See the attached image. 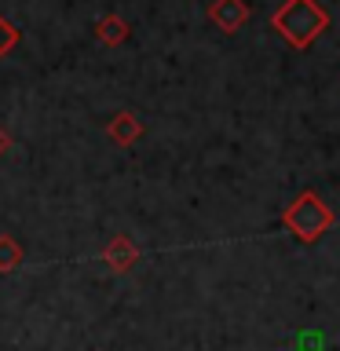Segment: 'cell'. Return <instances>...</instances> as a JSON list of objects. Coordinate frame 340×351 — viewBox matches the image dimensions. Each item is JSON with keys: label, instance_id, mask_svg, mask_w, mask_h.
<instances>
[{"label": "cell", "instance_id": "cell-3", "mask_svg": "<svg viewBox=\"0 0 340 351\" xmlns=\"http://www.w3.org/2000/svg\"><path fill=\"white\" fill-rule=\"evenodd\" d=\"M103 263H106L114 274H128V271L139 263V245H136L128 234H114V238L103 245Z\"/></svg>", "mask_w": 340, "mask_h": 351}, {"label": "cell", "instance_id": "cell-7", "mask_svg": "<svg viewBox=\"0 0 340 351\" xmlns=\"http://www.w3.org/2000/svg\"><path fill=\"white\" fill-rule=\"evenodd\" d=\"M22 260H26V252H22V245L11 234H0V274L8 271H19Z\"/></svg>", "mask_w": 340, "mask_h": 351}, {"label": "cell", "instance_id": "cell-6", "mask_svg": "<svg viewBox=\"0 0 340 351\" xmlns=\"http://www.w3.org/2000/svg\"><path fill=\"white\" fill-rule=\"evenodd\" d=\"M95 40L106 44V48H117V44H125V40H128V22L121 19V15L99 19V22H95Z\"/></svg>", "mask_w": 340, "mask_h": 351}, {"label": "cell", "instance_id": "cell-5", "mask_svg": "<svg viewBox=\"0 0 340 351\" xmlns=\"http://www.w3.org/2000/svg\"><path fill=\"white\" fill-rule=\"evenodd\" d=\"M143 132H147V125H143L132 110H121V114H114V117H110V125H106V136L114 139L117 147H132V143H139Z\"/></svg>", "mask_w": 340, "mask_h": 351}, {"label": "cell", "instance_id": "cell-1", "mask_svg": "<svg viewBox=\"0 0 340 351\" xmlns=\"http://www.w3.org/2000/svg\"><path fill=\"white\" fill-rule=\"evenodd\" d=\"M271 29H278L293 48L304 51L329 29V11L318 0H285L271 15Z\"/></svg>", "mask_w": 340, "mask_h": 351}, {"label": "cell", "instance_id": "cell-4", "mask_svg": "<svg viewBox=\"0 0 340 351\" xmlns=\"http://www.w3.org/2000/svg\"><path fill=\"white\" fill-rule=\"evenodd\" d=\"M208 22L223 33H238L249 22V4L245 0H212L208 4Z\"/></svg>", "mask_w": 340, "mask_h": 351}, {"label": "cell", "instance_id": "cell-2", "mask_svg": "<svg viewBox=\"0 0 340 351\" xmlns=\"http://www.w3.org/2000/svg\"><path fill=\"white\" fill-rule=\"evenodd\" d=\"M282 223H285V230H289L293 238H300L304 245H315V241H322V234L333 230L337 216L315 191H300L289 205H285Z\"/></svg>", "mask_w": 340, "mask_h": 351}, {"label": "cell", "instance_id": "cell-8", "mask_svg": "<svg viewBox=\"0 0 340 351\" xmlns=\"http://www.w3.org/2000/svg\"><path fill=\"white\" fill-rule=\"evenodd\" d=\"M19 40H22L19 26H15L11 19H4V15H0V59H4V55H11V48H15Z\"/></svg>", "mask_w": 340, "mask_h": 351}, {"label": "cell", "instance_id": "cell-9", "mask_svg": "<svg viewBox=\"0 0 340 351\" xmlns=\"http://www.w3.org/2000/svg\"><path fill=\"white\" fill-rule=\"evenodd\" d=\"M8 147H11V132L0 125V154H8Z\"/></svg>", "mask_w": 340, "mask_h": 351}]
</instances>
